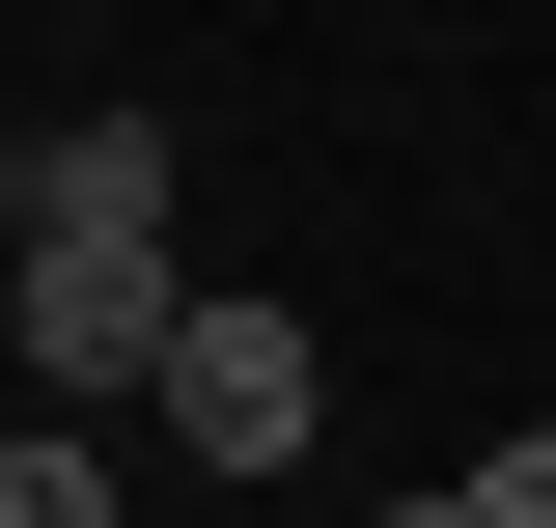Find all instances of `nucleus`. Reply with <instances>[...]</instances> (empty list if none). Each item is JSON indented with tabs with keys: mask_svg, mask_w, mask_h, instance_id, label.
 Here are the masks:
<instances>
[{
	"mask_svg": "<svg viewBox=\"0 0 556 528\" xmlns=\"http://www.w3.org/2000/svg\"><path fill=\"white\" fill-rule=\"evenodd\" d=\"M139 417H167V473H306L334 445V362H306V306H167Z\"/></svg>",
	"mask_w": 556,
	"mask_h": 528,
	"instance_id": "obj_2",
	"label": "nucleus"
},
{
	"mask_svg": "<svg viewBox=\"0 0 556 528\" xmlns=\"http://www.w3.org/2000/svg\"><path fill=\"white\" fill-rule=\"evenodd\" d=\"M84 501H112V473H84V445H28V417H0V528H84Z\"/></svg>",
	"mask_w": 556,
	"mask_h": 528,
	"instance_id": "obj_4",
	"label": "nucleus"
},
{
	"mask_svg": "<svg viewBox=\"0 0 556 528\" xmlns=\"http://www.w3.org/2000/svg\"><path fill=\"white\" fill-rule=\"evenodd\" d=\"M167 306H195L167 223H28V251H0V390H139Z\"/></svg>",
	"mask_w": 556,
	"mask_h": 528,
	"instance_id": "obj_1",
	"label": "nucleus"
},
{
	"mask_svg": "<svg viewBox=\"0 0 556 528\" xmlns=\"http://www.w3.org/2000/svg\"><path fill=\"white\" fill-rule=\"evenodd\" d=\"M0 223H167V112H56L0 167Z\"/></svg>",
	"mask_w": 556,
	"mask_h": 528,
	"instance_id": "obj_3",
	"label": "nucleus"
},
{
	"mask_svg": "<svg viewBox=\"0 0 556 528\" xmlns=\"http://www.w3.org/2000/svg\"><path fill=\"white\" fill-rule=\"evenodd\" d=\"M445 528H556V445H473V473H445Z\"/></svg>",
	"mask_w": 556,
	"mask_h": 528,
	"instance_id": "obj_5",
	"label": "nucleus"
}]
</instances>
